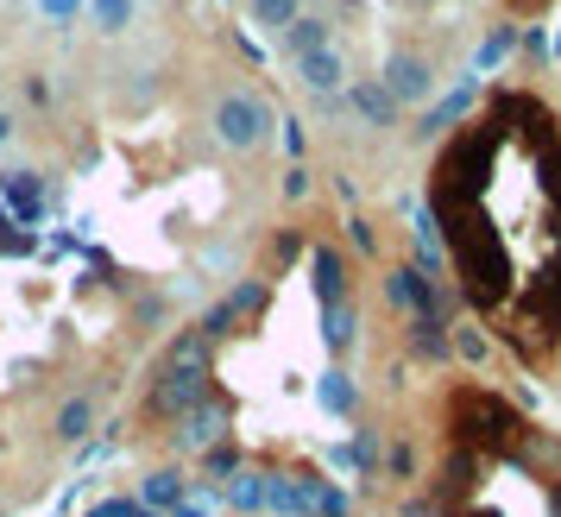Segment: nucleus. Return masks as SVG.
Returning <instances> with one entry per match:
<instances>
[{
	"mask_svg": "<svg viewBox=\"0 0 561 517\" xmlns=\"http://www.w3.org/2000/svg\"><path fill=\"white\" fill-rule=\"evenodd\" d=\"M505 7H511V20H542L556 0H505Z\"/></svg>",
	"mask_w": 561,
	"mask_h": 517,
	"instance_id": "obj_3",
	"label": "nucleus"
},
{
	"mask_svg": "<svg viewBox=\"0 0 561 517\" xmlns=\"http://www.w3.org/2000/svg\"><path fill=\"white\" fill-rule=\"evenodd\" d=\"M460 303L524 372L561 360V107L499 82L430 158Z\"/></svg>",
	"mask_w": 561,
	"mask_h": 517,
	"instance_id": "obj_1",
	"label": "nucleus"
},
{
	"mask_svg": "<svg viewBox=\"0 0 561 517\" xmlns=\"http://www.w3.org/2000/svg\"><path fill=\"white\" fill-rule=\"evenodd\" d=\"M435 517H561V429L485 379H455L435 411Z\"/></svg>",
	"mask_w": 561,
	"mask_h": 517,
	"instance_id": "obj_2",
	"label": "nucleus"
}]
</instances>
